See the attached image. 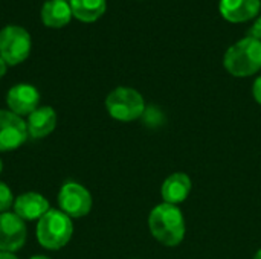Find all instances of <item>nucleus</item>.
<instances>
[{"label":"nucleus","mask_w":261,"mask_h":259,"mask_svg":"<svg viewBox=\"0 0 261 259\" xmlns=\"http://www.w3.org/2000/svg\"><path fill=\"white\" fill-rule=\"evenodd\" d=\"M148 231L151 237L165 247H177L185 240L187 223L179 206L159 203L148 215Z\"/></svg>","instance_id":"f257e3e1"},{"label":"nucleus","mask_w":261,"mask_h":259,"mask_svg":"<svg viewBox=\"0 0 261 259\" xmlns=\"http://www.w3.org/2000/svg\"><path fill=\"white\" fill-rule=\"evenodd\" d=\"M226 72L236 78H248L261 70V41L248 35L228 47L223 56Z\"/></svg>","instance_id":"f03ea898"},{"label":"nucleus","mask_w":261,"mask_h":259,"mask_svg":"<svg viewBox=\"0 0 261 259\" xmlns=\"http://www.w3.org/2000/svg\"><path fill=\"white\" fill-rule=\"evenodd\" d=\"M38 244L46 250H60L67 246L73 235L72 218L60 209H50L37 221L35 229Z\"/></svg>","instance_id":"7ed1b4c3"},{"label":"nucleus","mask_w":261,"mask_h":259,"mask_svg":"<svg viewBox=\"0 0 261 259\" xmlns=\"http://www.w3.org/2000/svg\"><path fill=\"white\" fill-rule=\"evenodd\" d=\"M145 99L133 87H116L106 98V110L112 119L119 122H133L144 116Z\"/></svg>","instance_id":"20e7f679"},{"label":"nucleus","mask_w":261,"mask_h":259,"mask_svg":"<svg viewBox=\"0 0 261 259\" xmlns=\"http://www.w3.org/2000/svg\"><path fill=\"white\" fill-rule=\"evenodd\" d=\"M32 49L31 34L17 24L0 29V56L8 66H18L28 60Z\"/></svg>","instance_id":"39448f33"},{"label":"nucleus","mask_w":261,"mask_h":259,"mask_svg":"<svg viewBox=\"0 0 261 259\" xmlns=\"http://www.w3.org/2000/svg\"><path fill=\"white\" fill-rule=\"evenodd\" d=\"M58 208L70 218H83L90 214L93 206L92 194L78 182H66L57 197Z\"/></svg>","instance_id":"423d86ee"},{"label":"nucleus","mask_w":261,"mask_h":259,"mask_svg":"<svg viewBox=\"0 0 261 259\" xmlns=\"http://www.w3.org/2000/svg\"><path fill=\"white\" fill-rule=\"evenodd\" d=\"M28 127L23 118L0 108V153L18 150L28 139Z\"/></svg>","instance_id":"0eeeda50"},{"label":"nucleus","mask_w":261,"mask_h":259,"mask_svg":"<svg viewBox=\"0 0 261 259\" xmlns=\"http://www.w3.org/2000/svg\"><path fill=\"white\" fill-rule=\"evenodd\" d=\"M26 223L14 212L0 214V252L15 253L26 244Z\"/></svg>","instance_id":"6e6552de"},{"label":"nucleus","mask_w":261,"mask_h":259,"mask_svg":"<svg viewBox=\"0 0 261 259\" xmlns=\"http://www.w3.org/2000/svg\"><path fill=\"white\" fill-rule=\"evenodd\" d=\"M38 104H40V92L32 84H26V82L15 84L6 93L8 110L20 118L29 116L32 111L38 108Z\"/></svg>","instance_id":"1a4fd4ad"},{"label":"nucleus","mask_w":261,"mask_h":259,"mask_svg":"<svg viewBox=\"0 0 261 259\" xmlns=\"http://www.w3.org/2000/svg\"><path fill=\"white\" fill-rule=\"evenodd\" d=\"M14 214L18 215L23 221H38L44 214L50 211L47 198L40 192H24L15 197L14 200Z\"/></svg>","instance_id":"9d476101"},{"label":"nucleus","mask_w":261,"mask_h":259,"mask_svg":"<svg viewBox=\"0 0 261 259\" xmlns=\"http://www.w3.org/2000/svg\"><path fill=\"white\" fill-rule=\"evenodd\" d=\"M193 182L188 174L179 171L170 174L161 185V197L164 203L179 206L191 194Z\"/></svg>","instance_id":"9b49d317"},{"label":"nucleus","mask_w":261,"mask_h":259,"mask_svg":"<svg viewBox=\"0 0 261 259\" xmlns=\"http://www.w3.org/2000/svg\"><path fill=\"white\" fill-rule=\"evenodd\" d=\"M261 0H220V15L229 23H245L258 15Z\"/></svg>","instance_id":"f8f14e48"},{"label":"nucleus","mask_w":261,"mask_h":259,"mask_svg":"<svg viewBox=\"0 0 261 259\" xmlns=\"http://www.w3.org/2000/svg\"><path fill=\"white\" fill-rule=\"evenodd\" d=\"M57 121H58L57 111L52 107L49 105L38 107L35 111H32L28 116L26 121L28 133L34 139H44L55 130Z\"/></svg>","instance_id":"ddd939ff"},{"label":"nucleus","mask_w":261,"mask_h":259,"mask_svg":"<svg viewBox=\"0 0 261 259\" xmlns=\"http://www.w3.org/2000/svg\"><path fill=\"white\" fill-rule=\"evenodd\" d=\"M41 21L47 27H63L72 20V9L67 0H46L41 6Z\"/></svg>","instance_id":"4468645a"},{"label":"nucleus","mask_w":261,"mask_h":259,"mask_svg":"<svg viewBox=\"0 0 261 259\" xmlns=\"http://www.w3.org/2000/svg\"><path fill=\"white\" fill-rule=\"evenodd\" d=\"M72 17L83 23H93L104 15L107 0H69Z\"/></svg>","instance_id":"2eb2a0df"},{"label":"nucleus","mask_w":261,"mask_h":259,"mask_svg":"<svg viewBox=\"0 0 261 259\" xmlns=\"http://www.w3.org/2000/svg\"><path fill=\"white\" fill-rule=\"evenodd\" d=\"M14 200L15 198L11 188L5 182H0V214L9 212L11 206L14 205Z\"/></svg>","instance_id":"dca6fc26"},{"label":"nucleus","mask_w":261,"mask_h":259,"mask_svg":"<svg viewBox=\"0 0 261 259\" xmlns=\"http://www.w3.org/2000/svg\"><path fill=\"white\" fill-rule=\"evenodd\" d=\"M252 96L255 99V102L261 105V75L254 81L252 84Z\"/></svg>","instance_id":"f3484780"},{"label":"nucleus","mask_w":261,"mask_h":259,"mask_svg":"<svg viewBox=\"0 0 261 259\" xmlns=\"http://www.w3.org/2000/svg\"><path fill=\"white\" fill-rule=\"evenodd\" d=\"M251 37H254V38H257V40L261 41V15L255 20V23L251 27Z\"/></svg>","instance_id":"a211bd4d"},{"label":"nucleus","mask_w":261,"mask_h":259,"mask_svg":"<svg viewBox=\"0 0 261 259\" xmlns=\"http://www.w3.org/2000/svg\"><path fill=\"white\" fill-rule=\"evenodd\" d=\"M6 70H8V64H6V61L0 56V79L6 75Z\"/></svg>","instance_id":"6ab92c4d"},{"label":"nucleus","mask_w":261,"mask_h":259,"mask_svg":"<svg viewBox=\"0 0 261 259\" xmlns=\"http://www.w3.org/2000/svg\"><path fill=\"white\" fill-rule=\"evenodd\" d=\"M0 259H18L15 256V253H9V252H0Z\"/></svg>","instance_id":"aec40b11"},{"label":"nucleus","mask_w":261,"mask_h":259,"mask_svg":"<svg viewBox=\"0 0 261 259\" xmlns=\"http://www.w3.org/2000/svg\"><path fill=\"white\" fill-rule=\"evenodd\" d=\"M29 259H50V258H47V256H44V255H34V256H31Z\"/></svg>","instance_id":"412c9836"},{"label":"nucleus","mask_w":261,"mask_h":259,"mask_svg":"<svg viewBox=\"0 0 261 259\" xmlns=\"http://www.w3.org/2000/svg\"><path fill=\"white\" fill-rule=\"evenodd\" d=\"M252 259H261V249L260 250H257V253L254 255V258Z\"/></svg>","instance_id":"4be33fe9"},{"label":"nucleus","mask_w":261,"mask_h":259,"mask_svg":"<svg viewBox=\"0 0 261 259\" xmlns=\"http://www.w3.org/2000/svg\"><path fill=\"white\" fill-rule=\"evenodd\" d=\"M2 171H3V162H2V159H0V174H2Z\"/></svg>","instance_id":"5701e85b"},{"label":"nucleus","mask_w":261,"mask_h":259,"mask_svg":"<svg viewBox=\"0 0 261 259\" xmlns=\"http://www.w3.org/2000/svg\"><path fill=\"white\" fill-rule=\"evenodd\" d=\"M132 259H138V258H132Z\"/></svg>","instance_id":"b1692460"},{"label":"nucleus","mask_w":261,"mask_h":259,"mask_svg":"<svg viewBox=\"0 0 261 259\" xmlns=\"http://www.w3.org/2000/svg\"><path fill=\"white\" fill-rule=\"evenodd\" d=\"M67 2H69V0H67Z\"/></svg>","instance_id":"393cba45"}]
</instances>
